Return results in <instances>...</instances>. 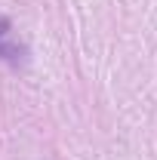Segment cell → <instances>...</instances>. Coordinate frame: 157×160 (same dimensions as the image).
Masks as SVG:
<instances>
[{"label": "cell", "mask_w": 157, "mask_h": 160, "mask_svg": "<svg viewBox=\"0 0 157 160\" xmlns=\"http://www.w3.org/2000/svg\"><path fill=\"white\" fill-rule=\"evenodd\" d=\"M0 59L9 62V65H25V46L13 34V28H9L6 19H0Z\"/></svg>", "instance_id": "6da1fadb"}]
</instances>
